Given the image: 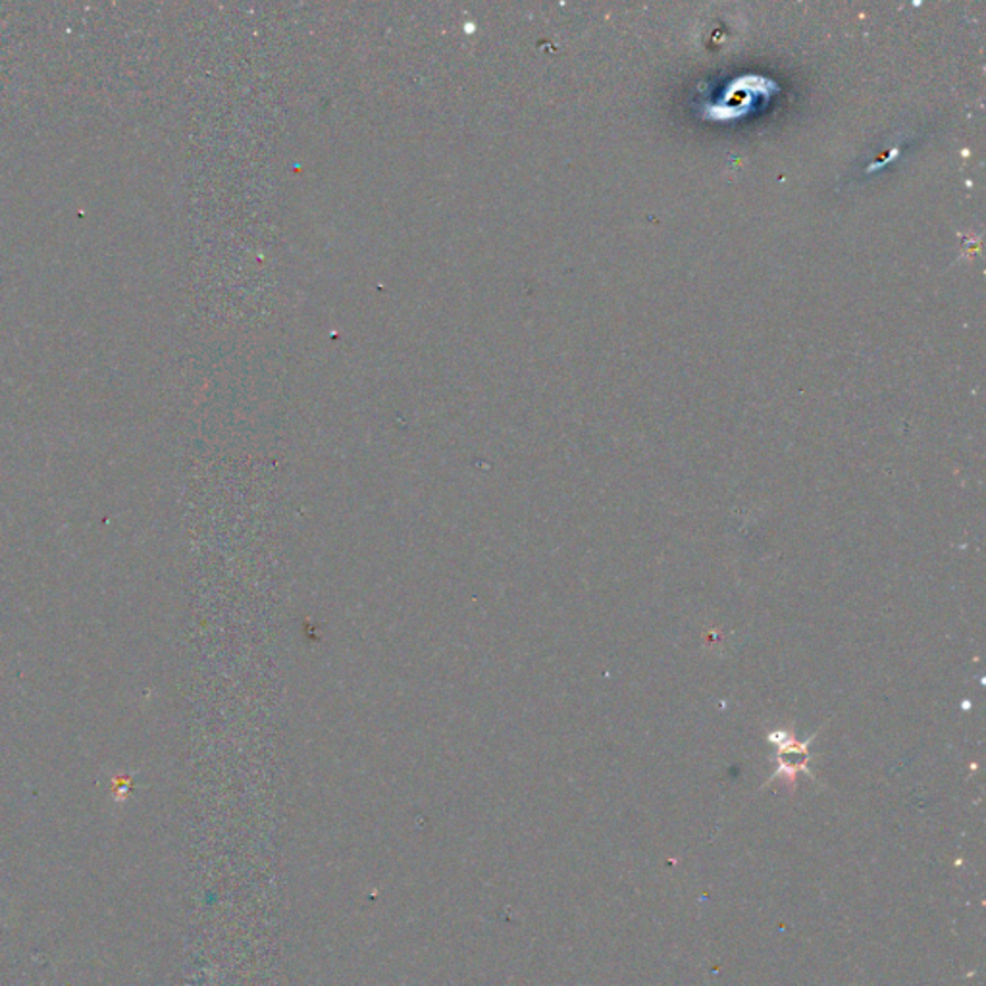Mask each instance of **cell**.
<instances>
[{"label":"cell","mask_w":986,"mask_h":986,"mask_svg":"<svg viewBox=\"0 0 986 986\" xmlns=\"http://www.w3.org/2000/svg\"><path fill=\"white\" fill-rule=\"evenodd\" d=\"M815 736L805 742H798L790 731H775L769 734V742L777 746V761L779 769L772 775L771 780L782 777L784 780L794 782L795 775L800 771H807V761H810V744Z\"/></svg>","instance_id":"1"}]
</instances>
